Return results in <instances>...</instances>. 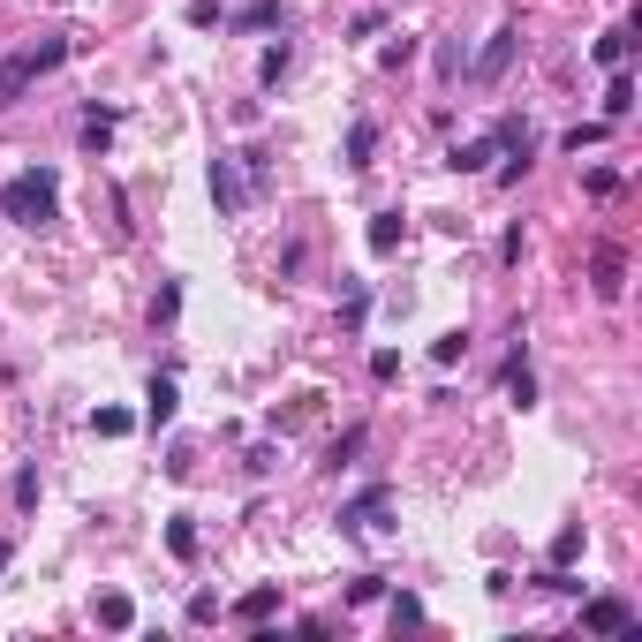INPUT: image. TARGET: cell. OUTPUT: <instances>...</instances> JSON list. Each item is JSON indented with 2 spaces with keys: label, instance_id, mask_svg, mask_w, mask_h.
<instances>
[{
  "label": "cell",
  "instance_id": "obj_18",
  "mask_svg": "<svg viewBox=\"0 0 642 642\" xmlns=\"http://www.w3.org/2000/svg\"><path fill=\"white\" fill-rule=\"evenodd\" d=\"M91 431H99V439H129L136 416H129V408H99V416H91Z\"/></svg>",
  "mask_w": 642,
  "mask_h": 642
},
{
  "label": "cell",
  "instance_id": "obj_23",
  "mask_svg": "<svg viewBox=\"0 0 642 642\" xmlns=\"http://www.w3.org/2000/svg\"><path fill=\"white\" fill-rule=\"evenodd\" d=\"M106 136H114V114H106V106H99V114L84 121V144H91V152H106Z\"/></svg>",
  "mask_w": 642,
  "mask_h": 642
},
{
  "label": "cell",
  "instance_id": "obj_9",
  "mask_svg": "<svg viewBox=\"0 0 642 642\" xmlns=\"http://www.w3.org/2000/svg\"><path fill=\"white\" fill-rule=\"evenodd\" d=\"M378 514H386V491H363V499H348V507H340V529H371Z\"/></svg>",
  "mask_w": 642,
  "mask_h": 642
},
{
  "label": "cell",
  "instance_id": "obj_1",
  "mask_svg": "<svg viewBox=\"0 0 642 642\" xmlns=\"http://www.w3.org/2000/svg\"><path fill=\"white\" fill-rule=\"evenodd\" d=\"M0 212H8V220H23V227H46V220H61V174H53V167H31V174H16V182L0 189Z\"/></svg>",
  "mask_w": 642,
  "mask_h": 642
},
{
  "label": "cell",
  "instance_id": "obj_17",
  "mask_svg": "<svg viewBox=\"0 0 642 642\" xmlns=\"http://www.w3.org/2000/svg\"><path fill=\"white\" fill-rule=\"evenodd\" d=\"M627 38H635V31H605V38H597V68H627Z\"/></svg>",
  "mask_w": 642,
  "mask_h": 642
},
{
  "label": "cell",
  "instance_id": "obj_12",
  "mask_svg": "<svg viewBox=\"0 0 642 642\" xmlns=\"http://www.w3.org/2000/svg\"><path fill=\"white\" fill-rule=\"evenodd\" d=\"M491 144H499V152H514V159H529V144H537V136H529V121H499V129H491Z\"/></svg>",
  "mask_w": 642,
  "mask_h": 642
},
{
  "label": "cell",
  "instance_id": "obj_14",
  "mask_svg": "<svg viewBox=\"0 0 642 642\" xmlns=\"http://www.w3.org/2000/svg\"><path fill=\"white\" fill-rule=\"evenodd\" d=\"M491 152H499L491 136H476V144H454V167H461V174H484V167H491Z\"/></svg>",
  "mask_w": 642,
  "mask_h": 642
},
{
  "label": "cell",
  "instance_id": "obj_8",
  "mask_svg": "<svg viewBox=\"0 0 642 642\" xmlns=\"http://www.w3.org/2000/svg\"><path fill=\"white\" fill-rule=\"evenodd\" d=\"M272 612H280V590H272V582H265V590H250V597H242V605H235V620H242V627H265Z\"/></svg>",
  "mask_w": 642,
  "mask_h": 642
},
{
  "label": "cell",
  "instance_id": "obj_4",
  "mask_svg": "<svg viewBox=\"0 0 642 642\" xmlns=\"http://www.w3.org/2000/svg\"><path fill=\"white\" fill-rule=\"evenodd\" d=\"M514 46H522L514 31H491V46H484V53L469 61V76H476V84H499V76L514 68Z\"/></svg>",
  "mask_w": 642,
  "mask_h": 642
},
{
  "label": "cell",
  "instance_id": "obj_27",
  "mask_svg": "<svg viewBox=\"0 0 642 642\" xmlns=\"http://www.w3.org/2000/svg\"><path fill=\"white\" fill-rule=\"evenodd\" d=\"M416 620H423V605H416V597L401 590V597H393V627H416Z\"/></svg>",
  "mask_w": 642,
  "mask_h": 642
},
{
  "label": "cell",
  "instance_id": "obj_21",
  "mask_svg": "<svg viewBox=\"0 0 642 642\" xmlns=\"http://www.w3.org/2000/svg\"><path fill=\"white\" fill-rule=\"evenodd\" d=\"M257 76H265V84H280V76H288V38H280V46H265V61H257Z\"/></svg>",
  "mask_w": 642,
  "mask_h": 642
},
{
  "label": "cell",
  "instance_id": "obj_13",
  "mask_svg": "<svg viewBox=\"0 0 642 642\" xmlns=\"http://www.w3.org/2000/svg\"><path fill=\"white\" fill-rule=\"evenodd\" d=\"M627 106H635V76H627V68H612V84H605V114L620 121Z\"/></svg>",
  "mask_w": 642,
  "mask_h": 642
},
{
  "label": "cell",
  "instance_id": "obj_24",
  "mask_svg": "<svg viewBox=\"0 0 642 642\" xmlns=\"http://www.w3.org/2000/svg\"><path fill=\"white\" fill-rule=\"evenodd\" d=\"M235 23H242V31H265V23H280V8H272V0H257V8H242Z\"/></svg>",
  "mask_w": 642,
  "mask_h": 642
},
{
  "label": "cell",
  "instance_id": "obj_16",
  "mask_svg": "<svg viewBox=\"0 0 642 642\" xmlns=\"http://www.w3.org/2000/svg\"><path fill=\"white\" fill-rule=\"evenodd\" d=\"M371 152H378V129H371V121H355V129H348V167H371Z\"/></svg>",
  "mask_w": 642,
  "mask_h": 642
},
{
  "label": "cell",
  "instance_id": "obj_25",
  "mask_svg": "<svg viewBox=\"0 0 642 642\" xmlns=\"http://www.w3.org/2000/svg\"><path fill=\"white\" fill-rule=\"evenodd\" d=\"M189 620H197V627H212V620H220V597H212V590H197V597H189Z\"/></svg>",
  "mask_w": 642,
  "mask_h": 642
},
{
  "label": "cell",
  "instance_id": "obj_11",
  "mask_svg": "<svg viewBox=\"0 0 642 642\" xmlns=\"http://www.w3.org/2000/svg\"><path fill=\"white\" fill-rule=\"evenodd\" d=\"M401 235H408V227H401V212H378V220H371V250H378V257H393V250H401Z\"/></svg>",
  "mask_w": 642,
  "mask_h": 642
},
{
  "label": "cell",
  "instance_id": "obj_10",
  "mask_svg": "<svg viewBox=\"0 0 642 642\" xmlns=\"http://www.w3.org/2000/svg\"><path fill=\"white\" fill-rule=\"evenodd\" d=\"M507 393H514V408H537V371H529V355L507 363Z\"/></svg>",
  "mask_w": 642,
  "mask_h": 642
},
{
  "label": "cell",
  "instance_id": "obj_26",
  "mask_svg": "<svg viewBox=\"0 0 642 642\" xmlns=\"http://www.w3.org/2000/svg\"><path fill=\"white\" fill-rule=\"evenodd\" d=\"M461 348H469V333H446V340H431V363H461Z\"/></svg>",
  "mask_w": 642,
  "mask_h": 642
},
{
  "label": "cell",
  "instance_id": "obj_3",
  "mask_svg": "<svg viewBox=\"0 0 642 642\" xmlns=\"http://www.w3.org/2000/svg\"><path fill=\"white\" fill-rule=\"evenodd\" d=\"M212 204H220V220H242V212H250V174L235 167V152L212 159Z\"/></svg>",
  "mask_w": 642,
  "mask_h": 642
},
{
  "label": "cell",
  "instance_id": "obj_6",
  "mask_svg": "<svg viewBox=\"0 0 642 642\" xmlns=\"http://www.w3.org/2000/svg\"><path fill=\"white\" fill-rule=\"evenodd\" d=\"M590 288L605 295V303L627 288V257H620V250H597V265H590Z\"/></svg>",
  "mask_w": 642,
  "mask_h": 642
},
{
  "label": "cell",
  "instance_id": "obj_28",
  "mask_svg": "<svg viewBox=\"0 0 642 642\" xmlns=\"http://www.w3.org/2000/svg\"><path fill=\"white\" fill-rule=\"evenodd\" d=\"M8 559H16V544H8V537H0V575H8Z\"/></svg>",
  "mask_w": 642,
  "mask_h": 642
},
{
  "label": "cell",
  "instance_id": "obj_7",
  "mask_svg": "<svg viewBox=\"0 0 642 642\" xmlns=\"http://www.w3.org/2000/svg\"><path fill=\"white\" fill-rule=\"evenodd\" d=\"M174 408H182V393H174V378L159 371V378H152V393H144V416H152V423H174Z\"/></svg>",
  "mask_w": 642,
  "mask_h": 642
},
{
  "label": "cell",
  "instance_id": "obj_20",
  "mask_svg": "<svg viewBox=\"0 0 642 642\" xmlns=\"http://www.w3.org/2000/svg\"><path fill=\"white\" fill-rule=\"evenodd\" d=\"M167 544H174V559H197V529H189V514L167 522Z\"/></svg>",
  "mask_w": 642,
  "mask_h": 642
},
{
  "label": "cell",
  "instance_id": "obj_5",
  "mask_svg": "<svg viewBox=\"0 0 642 642\" xmlns=\"http://www.w3.org/2000/svg\"><path fill=\"white\" fill-rule=\"evenodd\" d=\"M582 627H590V635H635V612H627L620 597H590V605H582Z\"/></svg>",
  "mask_w": 642,
  "mask_h": 642
},
{
  "label": "cell",
  "instance_id": "obj_15",
  "mask_svg": "<svg viewBox=\"0 0 642 642\" xmlns=\"http://www.w3.org/2000/svg\"><path fill=\"white\" fill-rule=\"evenodd\" d=\"M129 620H136V605H129L121 590H106V597H99V627H114V635H121Z\"/></svg>",
  "mask_w": 642,
  "mask_h": 642
},
{
  "label": "cell",
  "instance_id": "obj_19",
  "mask_svg": "<svg viewBox=\"0 0 642 642\" xmlns=\"http://www.w3.org/2000/svg\"><path fill=\"white\" fill-rule=\"evenodd\" d=\"M575 559H582V529L567 522V529H559V537H552V567H575Z\"/></svg>",
  "mask_w": 642,
  "mask_h": 642
},
{
  "label": "cell",
  "instance_id": "obj_22",
  "mask_svg": "<svg viewBox=\"0 0 642 642\" xmlns=\"http://www.w3.org/2000/svg\"><path fill=\"white\" fill-rule=\"evenodd\" d=\"M590 144H605V121H582V129H567V152H590Z\"/></svg>",
  "mask_w": 642,
  "mask_h": 642
},
{
  "label": "cell",
  "instance_id": "obj_2",
  "mask_svg": "<svg viewBox=\"0 0 642 642\" xmlns=\"http://www.w3.org/2000/svg\"><path fill=\"white\" fill-rule=\"evenodd\" d=\"M61 61H68V38H38V46H23L16 61H0V106H16L23 91H31L38 76H53Z\"/></svg>",
  "mask_w": 642,
  "mask_h": 642
}]
</instances>
